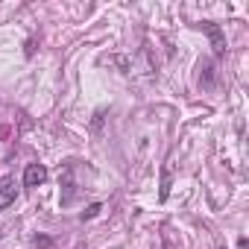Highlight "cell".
I'll return each instance as SVG.
<instances>
[{
	"mask_svg": "<svg viewBox=\"0 0 249 249\" xmlns=\"http://www.w3.org/2000/svg\"><path fill=\"white\" fill-rule=\"evenodd\" d=\"M202 30H205V36L211 38V47H214V56H223L226 53V36H223V30L217 27V24H202Z\"/></svg>",
	"mask_w": 249,
	"mask_h": 249,
	"instance_id": "obj_1",
	"label": "cell"
},
{
	"mask_svg": "<svg viewBox=\"0 0 249 249\" xmlns=\"http://www.w3.org/2000/svg\"><path fill=\"white\" fill-rule=\"evenodd\" d=\"M44 179H47L44 164H27V170H24V185L27 188H38V185H44Z\"/></svg>",
	"mask_w": 249,
	"mask_h": 249,
	"instance_id": "obj_2",
	"label": "cell"
},
{
	"mask_svg": "<svg viewBox=\"0 0 249 249\" xmlns=\"http://www.w3.org/2000/svg\"><path fill=\"white\" fill-rule=\"evenodd\" d=\"M12 202H15V182L3 179L0 182V208H9Z\"/></svg>",
	"mask_w": 249,
	"mask_h": 249,
	"instance_id": "obj_3",
	"label": "cell"
},
{
	"mask_svg": "<svg viewBox=\"0 0 249 249\" xmlns=\"http://www.w3.org/2000/svg\"><path fill=\"white\" fill-rule=\"evenodd\" d=\"M199 71H202V73H199V85H202V88H214V65H211V62H202Z\"/></svg>",
	"mask_w": 249,
	"mask_h": 249,
	"instance_id": "obj_4",
	"label": "cell"
},
{
	"mask_svg": "<svg viewBox=\"0 0 249 249\" xmlns=\"http://www.w3.org/2000/svg\"><path fill=\"white\" fill-rule=\"evenodd\" d=\"M73 202V173L71 167L65 170V196H62V205H71Z\"/></svg>",
	"mask_w": 249,
	"mask_h": 249,
	"instance_id": "obj_5",
	"label": "cell"
},
{
	"mask_svg": "<svg viewBox=\"0 0 249 249\" xmlns=\"http://www.w3.org/2000/svg\"><path fill=\"white\" fill-rule=\"evenodd\" d=\"M100 208H103L100 202H94V205H88V208L82 211V220H91V217H97V214H100Z\"/></svg>",
	"mask_w": 249,
	"mask_h": 249,
	"instance_id": "obj_6",
	"label": "cell"
},
{
	"mask_svg": "<svg viewBox=\"0 0 249 249\" xmlns=\"http://www.w3.org/2000/svg\"><path fill=\"white\" fill-rule=\"evenodd\" d=\"M167 194H170V173L164 170V176H161V199H167Z\"/></svg>",
	"mask_w": 249,
	"mask_h": 249,
	"instance_id": "obj_7",
	"label": "cell"
},
{
	"mask_svg": "<svg viewBox=\"0 0 249 249\" xmlns=\"http://www.w3.org/2000/svg\"><path fill=\"white\" fill-rule=\"evenodd\" d=\"M36 246H41V249H47V246H50V237H36Z\"/></svg>",
	"mask_w": 249,
	"mask_h": 249,
	"instance_id": "obj_8",
	"label": "cell"
}]
</instances>
